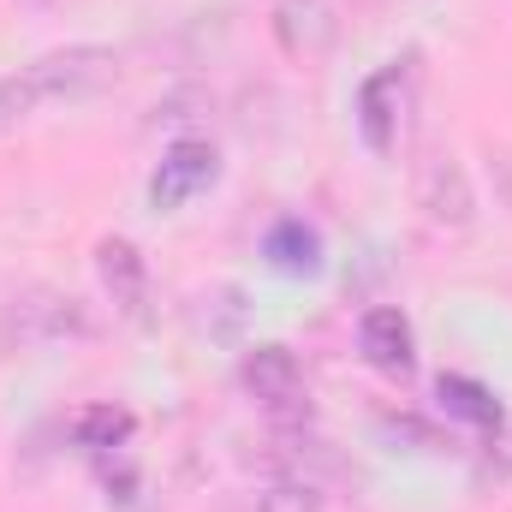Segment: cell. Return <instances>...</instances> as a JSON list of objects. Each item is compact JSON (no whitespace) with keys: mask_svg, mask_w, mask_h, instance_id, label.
<instances>
[{"mask_svg":"<svg viewBox=\"0 0 512 512\" xmlns=\"http://www.w3.org/2000/svg\"><path fill=\"white\" fill-rule=\"evenodd\" d=\"M239 382L274 417H298L304 411V370H298V358L286 346H251L245 364H239Z\"/></svg>","mask_w":512,"mask_h":512,"instance_id":"obj_4","label":"cell"},{"mask_svg":"<svg viewBox=\"0 0 512 512\" xmlns=\"http://www.w3.org/2000/svg\"><path fill=\"white\" fill-rule=\"evenodd\" d=\"M215 173H221L215 143H203V137H179V143L161 155L155 179H149V203H155V209H179V203H191L197 191H209Z\"/></svg>","mask_w":512,"mask_h":512,"instance_id":"obj_3","label":"cell"},{"mask_svg":"<svg viewBox=\"0 0 512 512\" xmlns=\"http://www.w3.org/2000/svg\"><path fill=\"white\" fill-rule=\"evenodd\" d=\"M256 512H322V489H316L310 477H280V483L256 501Z\"/></svg>","mask_w":512,"mask_h":512,"instance_id":"obj_12","label":"cell"},{"mask_svg":"<svg viewBox=\"0 0 512 512\" xmlns=\"http://www.w3.org/2000/svg\"><path fill=\"white\" fill-rule=\"evenodd\" d=\"M72 429H78V441H84L90 453H120L126 435H131V411H120V405H90Z\"/></svg>","mask_w":512,"mask_h":512,"instance_id":"obj_11","label":"cell"},{"mask_svg":"<svg viewBox=\"0 0 512 512\" xmlns=\"http://www.w3.org/2000/svg\"><path fill=\"white\" fill-rule=\"evenodd\" d=\"M96 274H102V286H108L114 310L143 316V298H149V268H143V256H137V245H131V239H102V245H96Z\"/></svg>","mask_w":512,"mask_h":512,"instance_id":"obj_8","label":"cell"},{"mask_svg":"<svg viewBox=\"0 0 512 512\" xmlns=\"http://www.w3.org/2000/svg\"><path fill=\"white\" fill-rule=\"evenodd\" d=\"M262 256H268L280 274H316V268H322V239H316V227H304L298 215H286V221L268 227Z\"/></svg>","mask_w":512,"mask_h":512,"instance_id":"obj_9","label":"cell"},{"mask_svg":"<svg viewBox=\"0 0 512 512\" xmlns=\"http://www.w3.org/2000/svg\"><path fill=\"white\" fill-rule=\"evenodd\" d=\"M274 42L292 60H322L340 42V0H274Z\"/></svg>","mask_w":512,"mask_h":512,"instance_id":"obj_5","label":"cell"},{"mask_svg":"<svg viewBox=\"0 0 512 512\" xmlns=\"http://www.w3.org/2000/svg\"><path fill=\"white\" fill-rule=\"evenodd\" d=\"M417 209L435 227H471L477 197H471V179H465V167L453 155H441V149L423 155V167H417Z\"/></svg>","mask_w":512,"mask_h":512,"instance_id":"obj_6","label":"cell"},{"mask_svg":"<svg viewBox=\"0 0 512 512\" xmlns=\"http://www.w3.org/2000/svg\"><path fill=\"white\" fill-rule=\"evenodd\" d=\"M358 346H364V358H370V370H382L393 382H405L411 370H417V346H411V322L382 304V310H370L364 322H358Z\"/></svg>","mask_w":512,"mask_h":512,"instance_id":"obj_7","label":"cell"},{"mask_svg":"<svg viewBox=\"0 0 512 512\" xmlns=\"http://www.w3.org/2000/svg\"><path fill=\"white\" fill-rule=\"evenodd\" d=\"M411 78H417L411 60H393L376 78H364V90H358V131L376 155H387L399 143V126L411 114Z\"/></svg>","mask_w":512,"mask_h":512,"instance_id":"obj_2","label":"cell"},{"mask_svg":"<svg viewBox=\"0 0 512 512\" xmlns=\"http://www.w3.org/2000/svg\"><path fill=\"white\" fill-rule=\"evenodd\" d=\"M435 399L447 405V417H465V423H477V429H495V423H501L495 393L483 382H471V376H441V382H435Z\"/></svg>","mask_w":512,"mask_h":512,"instance_id":"obj_10","label":"cell"},{"mask_svg":"<svg viewBox=\"0 0 512 512\" xmlns=\"http://www.w3.org/2000/svg\"><path fill=\"white\" fill-rule=\"evenodd\" d=\"M120 72V54L114 48H60V54H42L30 60L24 72L0 78V131L30 120L42 102H78V96H96L102 84H114Z\"/></svg>","mask_w":512,"mask_h":512,"instance_id":"obj_1","label":"cell"}]
</instances>
